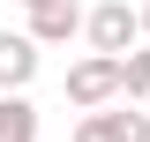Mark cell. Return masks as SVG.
Wrapping results in <instances>:
<instances>
[{"label": "cell", "mask_w": 150, "mask_h": 142, "mask_svg": "<svg viewBox=\"0 0 150 142\" xmlns=\"http://www.w3.org/2000/svg\"><path fill=\"white\" fill-rule=\"evenodd\" d=\"M0 142H38V105L23 90H0Z\"/></svg>", "instance_id": "6"}, {"label": "cell", "mask_w": 150, "mask_h": 142, "mask_svg": "<svg viewBox=\"0 0 150 142\" xmlns=\"http://www.w3.org/2000/svg\"><path fill=\"white\" fill-rule=\"evenodd\" d=\"M83 0H38L30 8V37L38 45H68V37H83Z\"/></svg>", "instance_id": "4"}, {"label": "cell", "mask_w": 150, "mask_h": 142, "mask_svg": "<svg viewBox=\"0 0 150 142\" xmlns=\"http://www.w3.org/2000/svg\"><path fill=\"white\" fill-rule=\"evenodd\" d=\"M75 142H150V112H135V97H128V112H83L75 120Z\"/></svg>", "instance_id": "3"}, {"label": "cell", "mask_w": 150, "mask_h": 142, "mask_svg": "<svg viewBox=\"0 0 150 142\" xmlns=\"http://www.w3.org/2000/svg\"><path fill=\"white\" fill-rule=\"evenodd\" d=\"M83 37H90L98 53H128V45H143V8H128V0H98L90 22H83Z\"/></svg>", "instance_id": "2"}, {"label": "cell", "mask_w": 150, "mask_h": 142, "mask_svg": "<svg viewBox=\"0 0 150 142\" xmlns=\"http://www.w3.org/2000/svg\"><path fill=\"white\" fill-rule=\"evenodd\" d=\"M30 75H38V37L0 30V90H30Z\"/></svg>", "instance_id": "5"}, {"label": "cell", "mask_w": 150, "mask_h": 142, "mask_svg": "<svg viewBox=\"0 0 150 142\" xmlns=\"http://www.w3.org/2000/svg\"><path fill=\"white\" fill-rule=\"evenodd\" d=\"M23 8H38V0H23Z\"/></svg>", "instance_id": "9"}, {"label": "cell", "mask_w": 150, "mask_h": 142, "mask_svg": "<svg viewBox=\"0 0 150 142\" xmlns=\"http://www.w3.org/2000/svg\"><path fill=\"white\" fill-rule=\"evenodd\" d=\"M143 37H150V0H143Z\"/></svg>", "instance_id": "8"}, {"label": "cell", "mask_w": 150, "mask_h": 142, "mask_svg": "<svg viewBox=\"0 0 150 142\" xmlns=\"http://www.w3.org/2000/svg\"><path fill=\"white\" fill-rule=\"evenodd\" d=\"M120 67H128V97H135V105H143V97H150V37H143V45H128V53H120Z\"/></svg>", "instance_id": "7"}, {"label": "cell", "mask_w": 150, "mask_h": 142, "mask_svg": "<svg viewBox=\"0 0 150 142\" xmlns=\"http://www.w3.org/2000/svg\"><path fill=\"white\" fill-rule=\"evenodd\" d=\"M112 97H128V67H120V53H83L68 67V105L75 112H98V105H112Z\"/></svg>", "instance_id": "1"}]
</instances>
